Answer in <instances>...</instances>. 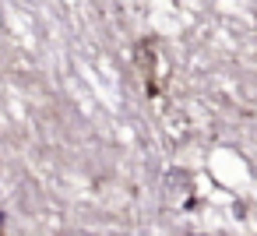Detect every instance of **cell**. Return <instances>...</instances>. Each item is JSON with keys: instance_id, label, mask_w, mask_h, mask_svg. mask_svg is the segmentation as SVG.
Here are the masks:
<instances>
[{"instance_id": "6da1fadb", "label": "cell", "mask_w": 257, "mask_h": 236, "mask_svg": "<svg viewBox=\"0 0 257 236\" xmlns=\"http://www.w3.org/2000/svg\"><path fill=\"white\" fill-rule=\"evenodd\" d=\"M134 64L138 71L145 74V85H148V95H159V81H155V39H141L134 46Z\"/></svg>"}, {"instance_id": "7a4b0ae2", "label": "cell", "mask_w": 257, "mask_h": 236, "mask_svg": "<svg viewBox=\"0 0 257 236\" xmlns=\"http://www.w3.org/2000/svg\"><path fill=\"white\" fill-rule=\"evenodd\" d=\"M0 222H4V215H0Z\"/></svg>"}]
</instances>
